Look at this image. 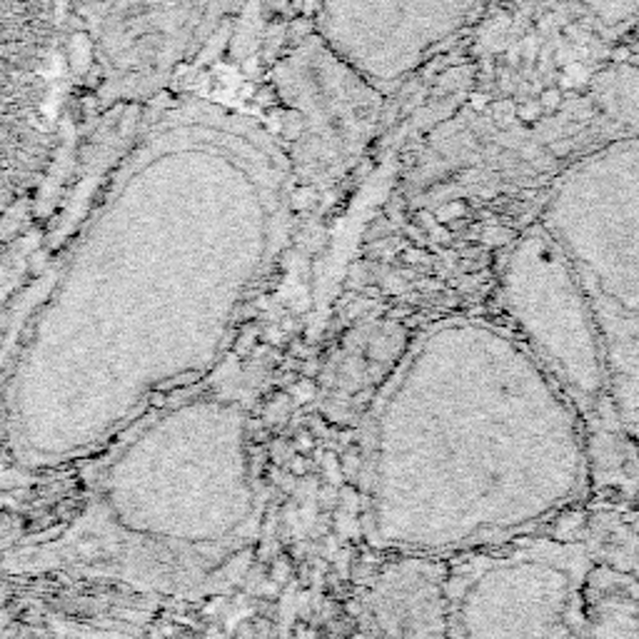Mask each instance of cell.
Returning <instances> with one entry per match:
<instances>
[{
  "label": "cell",
  "mask_w": 639,
  "mask_h": 639,
  "mask_svg": "<svg viewBox=\"0 0 639 639\" xmlns=\"http://www.w3.org/2000/svg\"><path fill=\"white\" fill-rule=\"evenodd\" d=\"M587 430L517 332L460 317L412 352L380 450L384 537L460 555L532 535L592 488Z\"/></svg>",
  "instance_id": "1"
},
{
  "label": "cell",
  "mask_w": 639,
  "mask_h": 639,
  "mask_svg": "<svg viewBox=\"0 0 639 639\" xmlns=\"http://www.w3.org/2000/svg\"><path fill=\"white\" fill-rule=\"evenodd\" d=\"M445 597L450 639H639V570L580 537L450 555Z\"/></svg>",
  "instance_id": "2"
},
{
  "label": "cell",
  "mask_w": 639,
  "mask_h": 639,
  "mask_svg": "<svg viewBox=\"0 0 639 639\" xmlns=\"http://www.w3.org/2000/svg\"><path fill=\"white\" fill-rule=\"evenodd\" d=\"M540 225L570 260L592 307L617 415L639 440V135L562 173Z\"/></svg>",
  "instance_id": "3"
},
{
  "label": "cell",
  "mask_w": 639,
  "mask_h": 639,
  "mask_svg": "<svg viewBox=\"0 0 639 639\" xmlns=\"http://www.w3.org/2000/svg\"><path fill=\"white\" fill-rule=\"evenodd\" d=\"M500 298L517 337L577 410L590 440L594 482L629 492L639 457L617 415L605 350L570 260L537 222L512 245L500 272Z\"/></svg>",
  "instance_id": "4"
},
{
  "label": "cell",
  "mask_w": 639,
  "mask_h": 639,
  "mask_svg": "<svg viewBox=\"0 0 639 639\" xmlns=\"http://www.w3.org/2000/svg\"><path fill=\"white\" fill-rule=\"evenodd\" d=\"M488 0H362L348 46L352 63L383 88H395L442 43L479 18Z\"/></svg>",
  "instance_id": "5"
},
{
  "label": "cell",
  "mask_w": 639,
  "mask_h": 639,
  "mask_svg": "<svg viewBox=\"0 0 639 639\" xmlns=\"http://www.w3.org/2000/svg\"><path fill=\"white\" fill-rule=\"evenodd\" d=\"M395 639H450L445 562L415 565L395 582Z\"/></svg>",
  "instance_id": "6"
},
{
  "label": "cell",
  "mask_w": 639,
  "mask_h": 639,
  "mask_svg": "<svg viewBox=\"0 0 639 639\" xmlns=\"http://www.w3.org/2000/svg\"><path fill=\"white\" fill-rule=\"evenodd\" d=\"M514 3H565L590 13L594 21L607 28L627 23L639 13V0H514Z\"/></svg>",
  "instance_id": "7"
},
{
  "label": "cell",
  "mask_w": 639,
  "mask_h": 639,
  "mask_svg": "<svg viewBox=\"0 0 639 639\" xmlns=\"http://www.w3.org/2000/svg\"><path fill=\"white\" fill-rule=\"evenodd\" d=\"M488 110L500 128H510L512 123L517 120V103H514V100H507V98H505V100H492Z\"/></svg>",
  "instance_id": "8"
},
{
  "label": "cell",
  "mask_w": 639,
  "mask_h": 639,
  "mask_svg": "<svg viewBox=\"0 0 639 639\" xmlns=\"http://www.w3.org/2000/svg\"><path fill=\"white\" fill-rule=\"evenodd\" d=\"M542 116H545V108L540 105V100H522V103H517V120L524 123V125H537Z\"/></svg>",
  "instance_id": "9"
},
{
  "label": "cell",
  "mask_w": 639,
  "mask_h": 639,
  "mask_svg": "<svg viewBox=\"0 0 639 639\" xmlns=\"http://www.w3.org/2000/svg\"><path fill=\"white\" fill-rule=\"evenodd\" d=\"M537 100L545 108V113H557L562 103H565V91H562L559 85H549V88H545V91L540 93Z\"/></svg>",
  "instance_id": "10"
},
{
  "label": "cell",
  "mask_w": 639,
  "mask_h": 639,
  "mask_svg": "<svg viewBox=\"0 0 639 639\" xmlns=\"http://www.w3.org/2000/svg\"><path fill=\"white\" fill-rule=\"evenodd\" d=\"M632 56H635V50H632V46H627V43H619V46L612 47V53H609V60H612V65H627Z\"/></svg>",
  "instance_id": "11"
},
{
  "label": "cell",
  "mask_w": 639,
  "mask_h": 639,
  "mask_svg": "<svg viewBox=\"0 0 639 639\" xmlns=\"http://www.w3.org/2000/svg\"><path fill=\"white\" fill-rule=\"evenodd\" d=\"M489 95L488 93H470V105L475 108V110H488L489 108Z\"/></svg>",
  "instance_id": "12"
},
{
  "label": "cell",
  "mask_w": 639,
  "mask_h": 639,
  "mask_svg": "<svg viewBox=\"0 0 639 639\" xmlns=\"http://www.w3.org/2000/svg\"><path fill=\"white\" fill-rule=\"evenodd\" d=\"M559 88H562V91H572V88H574V81H572L567 73L559 75Z\"/></svg>",
  "instance_id": "13"
},
{
  "label": "cell",
  "mask_w": 639,
  "mask_h": 639,
  "mask_svg": "<svg viewBox=\"0 0 639 639\" xmlns=\"http://www.w3.org/2000/svg\"><path fill=\"white\" fill-rule=\"evenodd\" d=\"M537 28H540L542 33H547V30L552 28V23H549V18H542V23H537Z\"/></svg>",
  "instance_id": "14"
}]
</instances>
